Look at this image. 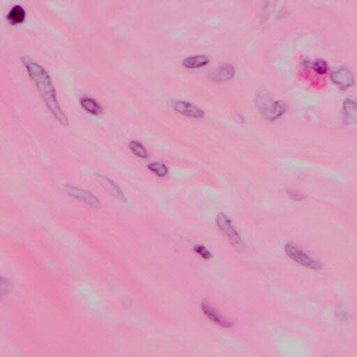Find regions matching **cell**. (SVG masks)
<instances>
[{"mask_svg": "<svg viewBox=\"0 0 357 357\" xmlns=\"http://www.w3.org/2000/svg\"><path fill=\"white\" fill-rule=\"evenodd\" d=\"M22 59L49 110L60 124L67 125L68 118L58 103L55 89L49 73L43 66L33 60L29 56L23 55Z\"/></svg>", "mask_w": 357, "mask_h": 357, "instance_id": "obj_1", "label": "cell"}, {"mask_svg": "<svg viewBox=\"0 0 357 357\" xmlns=\"http://www.w3.org/2000/svg\"><path fill=\"white\" fill-rule=\"evenodd\" d=\"M257 105L262 115L269 121L277 120L286 113V106L283 102L274 101L267 96H260L257 99Z\"/></svg>", "mask_w": 357, "mask_h": 357, "instance_id": "obj_2", "label": "cell"}, {"mask_svg": "<svg viewBox=\"0 0 357 357\" xmlns=\"http://www.w3.org/2000/svg\"><path fill=\"white\" fill-rule=\"evenodd\" d=\"M216 225L235 249L242 251L244 249L242 237L228 216L223 213L219 214L216 218Z\"/></svg>", "mask_w": 357, "mask_h": 357, "instance_id": "obj_3", "label": "cell"}, {"mask_svg": "<svg viewBox=\"0 0 357 357\" xmlns=\"http://www.w3.org/2000/svg\"><path fill=\"white\" fill-rule=\"evenodd\" d=\"M285 251L290 258L306 268L313 270H320L321 269L322 265L319 262L311 258V256L298 246L293 244H288L286 245Z\"/></svg>", "mask_w": 357, "mask_h": 357, "instance_id": "obj_4", "label": "cell"}, {"mask_svg": "<svg viewBox=\"0 0 357 357\" xmlns=\"http://www.w3.org/2000/svg\"><path fill=\"white\" fill-rule=\"evenodd\" d=\"M65 189L73 198L84 202L93 208L98 209L101 207L100 200L94 195L86 190L72 185H66L65 186Z\"/></svg>", "mask_w": 357, "mask_h": 357, "instance_id": "obj_5", "label": "cell"}, {"mask_svg": "<svg viewBox=\"0 0 357 357\" xmlns=\"http://www.w3.org/2000/svg\"><path fill=\"white\" fill-rule=\"evenodd\" d=\"M172 108L176 112L185 117L193 119L203 118L205 112L197 105L184 101H175Z\"/></svg>", "mask_w": 357, "mask_h": 357, "instance_id": "obj_6", "label": "cell"}, {"mask_svg": "<svg viewBox=\"0 0 357 357\" xmlns=\"http://www.w3.org/2000/svg\"><path fill=\"white\" fill-rule=\"evenodd\" d=\"M332 80L341 89H346L355 83L354 76L351 70L345 66L337 68L332 75Z\"/></svg>", "mask_w": 357, "mask_h": 357, "instance_id": "obj_7", "label": "cell"}, {"mask_svg": "<svg viewBox=\"0 0 357 357\" xmlns=\"http://www.w3.org/2000/svg\"><path fill=\"white\" fill-rule=\"evenodd\" d=\"M235 69L233 65L225 64L213 68L209 71L208 77L214 82H226L235 76Z\"/></svg>", "mask_w": 357, "mask_h": 357, "instance_id": "obj_8", "label": "cell"}, {"mask_svg": "<svg viewBox=\"0 0 357 357\" xmlns=\"http://www.w3.org/2000/svg\"><path fill=\"white\" fill-rule=\"evenodd\" d=\"M201 309L203 314L205 315L206 317L209 318L211 321L214 322L216 325L219 326L224 327V328H230L233 326V323L232 322L228 321L226 319H224L219 314H218L217 311L211 307L207 303H202Z\"/></svg>", "mask_w": 357, "mask_h": 357, "instance_id": "obj_9", "label": "cell"}, {"mask_svg": "<svg viewBox=\"0 0 357 357\" xmlns=\"http://www.w3.org/2000/svg\"><path fill=\"white\" fill-rule=\"evenodd\" d=\"M98 179L101 182L102 185L104 186L105 189L111 193L112 196L115 198L119 199L121 201L125 202L126 200V196L122 190L119 187L117 184H115L113 181L108 178L106 176L103 175H98Z\"/></svg>", "mask_w": 357, "mask_h": 357, "instance_id": "obj_10", "label": "cell"}, {"mask_svg": "<svg viewBox=\"0 0 357 357\" xmlns=\"http://www.w3.org/2000/svg\"><path fill=\"white\" fill-rule=\"evenodd\" d=\"M210 62V59L205 55H196L186 57L182 61V65L186 68L195 69L207 66Z\"/></svg>", "mask_w": 357, "mask_h": 357, "instance_id": "obj_11", "label": "cell"}, {"mask_svg": "<svg viewBox=\"0 0 357 357\" xmlns=\"http://www.w3.org/2000/svg\"><path fill=\"white\" fill-rule=\"evenodd\" d=\"M80 103L82 108L93 115H99L103 112V107L93 98L83 96L80 98Z\"/></svg>", "mask_w": 357, "mask_h": 357, "instance_id": "obj_12", "label": "cell"}, {"mask_svg": "<svg viewBox=\"0 0 357 357\" xmlns=\"http://www.w3.org/2000/svg\"><path fill=\"white\" fill-rule=\"evenodd\" d=\"M344 118L347 124H355L357 121V105L355 101L347 99L344 105Z\"/></svg>", "mask_w": 357, "mask_h": 357, "instance_id": "obj_13", "label": "cell"}, {"mask_svg": "<svg viewBox=\"0 0 357 357\" xmlns=\"http://www.w3.org/2000/svg\"><path fill=\"white\" fill-rule=\"evenodd\" d=\"M25 15L26 12L23 7L20 4H15L10 8L7 15V18L10 23L17 24L22 22Z\"/></svg>", "mask_w": 357, "mask_h": 357, "instance_id": "obj_14", "label": "cell"}, {"mask_svg": "<svg viewBox=\"0 0 357 357\" xmlns=\"http://www.w3.org/2000/svg\"><path fill=\"white\" fill-rule=\"evenodd\" d=\"M148 169L160 178H164L168 175V168L164 163L161 162H154L148 165Z\"/></svg>", "mask_w": 357, "mask_h": 357, "instance_id": "obj_15", "label": "cell"}, {"mask_svg": "<svg viewBox=\"0 0 357 357\" xmlns=\"http://www.w3.org/2000/svg\"><path fill=\"white\" fill-rule=\"evenodd\" d=\"M129 148L135 156L142 159H146L148 156V152L141 142L137 140H132L129 143Z\"/></svg>", "mask_w": 357, "mask_h": 357, "instance_id": "obj_16", "label": "cell"}, {"mask_svg": "<svg viewBox=\"0 0 357 357\" xmlns=\"http://www.w3.org/2000/svg\"><path fill=\"white\" fill-rule=\"evenodd\" d=\"M193 251L198 255L200 258H203L205 260H209L212 258V255L205 246L202 245H197L193 248Z\"/></svg>", "mask_w": 357, "mask_h": 357, "instance_id": "obj_17", "label": "cell"}, {"mask_svg": "<svg viewBox=\"0 0 357 357\" xmlns=\"http://www.w3.org/2000/svg\"><path fill=\"white\" fill-rule=\"evenodd\" d=\"M314 68L316 73H319V74H325L328 70V65L325 60L318 59L315 61Z\"/></svg>", "mask_w": 357, "mask_h": 357, "instance_id": "obj_18", "label": "cell"}, {"mask_svg": "<svg viewBox=\"0 0 357 357\" xmlns=\"http://www.w3.org/2000/svg\"><path fill=\"white\" fill-rule=\"evenodd\" d=\"M11 289V286H10V283L9 281L6 279H3L1 278V297L3 295H6L7 294L9 293Z\"/></svg>", "mask_w": 357, "mask_h": 357, "instance_id": "obj_19", "label": "cell"}, {"mask_svg": "<svg viewBox=\"0 0 357 357\" xmlns=\"http://www.w3.org/2000/svg\"><path fill=\"white\" fill-rule=\"evenodd\" d=\"M288 194L290 198L293 199V200H297V201H301V200H304V196L296 191H293V190L288 191Z\"/></svg>", "mask_w": 357, "mask_h": 357, "instance_id": "obj_20", "label": "cell"}]
</instances>
